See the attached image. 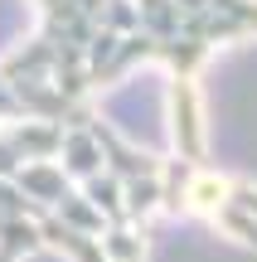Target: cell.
Returning a JSON list of instances; mask_svg holds the SVG:
<instances>
[{
    "label": "cell",
    "mask_w": 257,
    "mask_h": 262,
    "mask_svg": "<svg viewBox=\"0 0 257 262\" xmlns=\"http://www.w3.org/2000/svg\"><path fill=\"white\" fill-rule=\"evenodd\" d=\"M233 39H257V0H39V34L0 63V93L39 112H97L136 63H165L175 150L209 160L199 68Z\"/></svg>",
    "instance_id": "1"
}]
</instances>
